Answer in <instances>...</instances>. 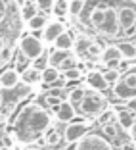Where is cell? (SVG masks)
I'll use <instances>...</instances> for the list:
<instances>
[{
    "label": "cell",
    "mask_w": 136,
    "mask_h": 150,
    "mask_svg": "<svg viewBox=\"0 0 136 150\" xmlns=\"http://www.w3.org/2000/svg\"><path fill=\"white\" fill-rule=\"evenodd\" d=\"M52 125V115L44 106H40L39 102H29L21 110L15 114L12 119V129L15 141L23 142V144H31V142L42 139L44 131Z\"/></svg>",
    "instance_id": "1"
},
{
    "label": "cell",
    "mask_w": 136,
    "mask_h": 150,
    "mask_svg": "<svg viewBox=\"0 0 136 150\" xmlns=\"http://www.w3.org/2000/svg\"><path fill=\"white\" fill-rule=\"evenodd\" d=\"M121 150H136V142H123L121 144Z\"/></svg>",
    "instance_id": "36"
},
{
    "label": "cell",
    "mask_w": 136,
    "mask_h": 150,
    "mask_svg": "<svg viewBox=\"0 0 136 150\" xmlns=\"http://www.w3.org/2000/svg\"><path fill=\"white\" fill-rule=\"evenodd\" d=\"M84 8H86V0H69V13H67V16L81 18Z\"/></svg>",
    "instance_id": "24"
},
{
    "label": "cell",
    "mask_w": 136,
    "mask_h": 150,
    "mask_svg": "<svg viewBox=\"0 0 136 150\" xmlns=\"http://www.w3.org/2000/svg\"><path fill=\"white\" fill-rule=\"evenodd\" d=\"M81 75H83V71L79 67H71V69H65L62 73V79H65L67 83H77L81 79Z\"/></svg>",
    "instance_id": "29"
},
{
    "label": "cell",
    "mask_w": 136,
    "mask_h": 150,
    "mask_svg": "<svg viewBox=\"0 0 136 150\" xmlns=\"http://www.w3.org/2000/svg\"><path fill=\"white\" fill-rule=\"evenodd\" d=\"M10 16V4L6 6V8H0V25L6 21V18Z\"/></svg>",
    "instance_id": "35"
},
{
    "label": "cell",
    "mask_w": 136,
    "mask_h": 150,
    "mask_svg": "<svg viewBox=\"0 0 136 150\" xmlns=\"http://www.w3.org/2000/svg\"><path fill=\"white\" fill-rule=\"evenodd\" d=\"M46 23H48L46 16H42V13H36V16H33V18L27 21V29H31L33 33H35V31H42L44 27H46Z\"/></svg>",
    "instance_id": "23"
},
{
    "label": "cell",
    "mask_w": 136,
    "mask_h": 150,
    "mask_svg": "<svg viewBox=\"0 0 136 150\" xmlns=\"http://www.w3.org/2000/svg\"><path fill=\"white\" fill-rule=\"evenodd\" d=\"M127 108H128V110H132V112H136V96L130 98V100H127Z\"/></svg>",
    "instance_id": "37"
},
{
    "label": "cell",
    "mask_w": 136,
    "mask_h": 150,
    "mask_svg": "<svg viewBox=\"0 0 136 150\" xmlns=\"http://www.w3.org/2000/svg\"><path fill=\"white\" fill-rule=\"evenodd\" d=\"M23 150H40V148H36V146H25Z\"/></svg>",
    "instance_id": "41"
},
{
    "label": "cell",
    "mask_w": 136,
    "mask_h": 150,
    "mask_svg": "<svg viewBox=\"0 0 136 150\" xmlns=\"http://www.w3.org/2000/svg\"><path fill=\"white\" fill-rule=\"evenodd\" d=\"M21 81L27 85V87H33V85H39L42 83V71L36 69V67L29 66L21 71Z\"/></svg>",
    "instance_id": "16"
},
{
    "label": "cell",
    "mask_w": 136,
    "mask_h": 150,
    "mask_svg": "<svg viewBox=\"0 0 136 150\" xmlns=\"http://www.w3.org/2000/svg\"><path fill=\"white\" fill-rule=\"evenodd\" d=\"M86 85L92 88V91H98V93H107V87H109L104 79V73H102V71H96V69H90L86 73Z\"/></svg>",
    "instance_id": "13"
},
{
    "label": "cell",
    "mask_w": 136,
    "mask_h": 150,
    "mask_svg": "<svg viewBox=\"0 0 136 150\" xmlns=\"http://www.w3.org/2000/svg\"><path fill=\"white\" fill-rule=\"evenodd\" d=\"M128 133H130V141H132V142H136V121L132 123V127L128 129Z\"/></svg>",
    "instance_id": "38"
},
{
    "label": "cell",
    "mask_w": 136,
    "mask_h": 150,
    "mask_svg": "<svg viewBox=\"0 0 136 150\" xmlns=\"http://www.w3.org/2000/svg\"><path fill=\"white\" fill-rule=\"evenodd\" d=\"M121 81H123L125 85H128L130 88H136V71L134 69H128L127 73L121 75Z\"/></svg>",
    "instance_id": "31"
},
{
    "label": "cell",
    "mask_w": 136,
    "mask_h": 150,
    "mask_svg": "<svg viewBox=\"0 0 136 150\" xmlns=\"http://www.w3.org/2000/svg\"><path fill=\"white\" fill-rule=\"evenodd\" d=\"M63 150H77V142H65Z\"/></svg>",
    "instance_id": "39"
},
{
    "label": "cell",
    "mask_w": 136,
    "mask_h": 150,
    "mask_svg": "<svg viewBox=\"0 0 136 150\" xmlns=\"http://www.w3.org/2000/svg\"><path fill=\"white\" fill-rule=\"evenodd\" d=\"M19 52L27 58V60H36L42 54H46V48H44L42 39L35 35H25L21 40H19Z\"/></svg>",
    "instance_id": "6"
},
{
    "label": "cell",
    "mask_w": 136,
    "mask_h": 150,
    "mask_svg": "<svg viewBox=\"0 0 136 150\" xmlns=\"http://www.w3.org/2000/svg\"><path fill=\"white\" fill-rule=\"evenodd\" d=\"M62 139H63L62 133L57 131L54 125H50V127L44 131V135H42V142H44L46 146H57L60 142H62Z\"/></svg>",
    "instance_id": "19"
},
{
    "label": "cell",
    "mask_w": 136,
    "mask_h": 150,
    "mask_svg": "<svg viewBox=\"0 0 136 150\" xmlns=\"http://www.w3.org/2000/svg\"><path fill=\"white\" fill-rule=\"evenodd\" d=\"M86 25L104 39H117L121 33L117 10L109 4H96L86 13Z\"/></svg>",
    "instance_id": "2"
},
{
    "label": "cell",
    "mask_w": 136,
    "mask_h": 150,
    "mask_svg": "<svg viewBox=\"0 0 136 150\" xmlns=\"http://www.w3.org/2000/svg\"><path fill=\"white\" fill-rule=\"evenodd\" d=\"M48 64L57 69H71V67H77V56L73 54V50H56L48 54Z\"/></svg>",
    "instance_id": "8"
},
{
    "label": "cell",
    "mask_w": 136,
    "mask_h": 150,
    "mask_svg": "<svg viewBox=\"0 0 136 150\" xmlns=\"http://www.w3.org/2000/svg\"><path fill=\"white\" fill-rule=\"evenodd\" d=\"M73 46H75V39L67 31H63L62 35L54 40V48L56 50H73Z\"/></svg>",
    "instance_id": "20"
},
{
    "label": "cell",
    "mask_w": 136,
    "mask_h": 150,
    "mask_svg": "<svg viewBox=\"0 0 136 150\" xmlns=\"http://www.w3.org/2000/svg\"><path fill=\"white\" fill-rule=\"evenodd\" d=\"M75 115H77V110H75V106H71L67 100L60 102V106L56 108V117H57V121H62V123H71Z\"/></svg>",
    "instance_id": "14"
},
{
    "label": "cell",
    "mask_w": 136,
    "mask_h": 150,
    "mask_svg": "<svg viewBox=\"0 0 136 150\" xmlns=\"http://www.w3.org/2000/svg\"><path fill=\"white\" fill-rule=\"evenodd\" d=\"M102 127V135H104L107 141H117L119 139V125L117 123H105V125H100Z\"/></svg>",
    "instance_id": "26"
},
{
    "label": "cell",
    "mask_w": 136,
    "mask_h": 150,
    "mask_svg": "<svg viewBox=\"0 0 136 150\" xmlns=\"http://www.w3.org/2000/svg\"><path fill=\"white\" fill-rule=\"evenodd\" d=\"M19 12H21V13H19V18H21L25 23L29 21V19L33 18V16H36V13H39V12H36L35 2H25V4H23L21 8H19Z\"/></svg>",
    "instance_id": "25"
},
{
    "label": "cell",
    "mask_w": 136,
    "mask_h": 150,
    "mask_svg": "<svg viewBox=\"0 0 136 150\" xmlns=\"http://www.w3.org/2000/svg\"><path fill=\"white\" fill-rule=\"evenodd\" d=\"M35 6H36V12L48 16L54 10V0H35Z\"/></svg>",
    "instance_id": "27"
},
{
    "label": "cell",
    "mask_w": 136,
    "mask_h": 150,
    "mask_svg": "<svg viewBox=\"0 0 136 150\" xmlns=\"http://www.w3.org/2000/svg\"><path fill=\"white\" fill-rule=\"evenodd\" d=\"M73 50H75V56L81 58V60H100V56H102L100 46L96 42H92L86 35L77 37Z\"/></svg>",
    "instance_id": "4"
},
{
    "label": "cell",
    "mask_w": 136,
    "mask_h": 150,
    "mask_svg": "<svg viewBox=\"0 0 136 150\" xmlns=\"http://www.w3.org/2000/svg\"><path fill=\"white\" fill-rule=\"evenodd\" d=\"M117 19H119V27L127 37L134 35V27H136V8L132 4H121L117 6Z\"/></svg>",
    "instance_id": "5"
},
{
    "label": "cell",
    "mask_w": 136,
    "mask_h": 150,
    "mask_svg": "<svg viewBox=\"0 0 136 150\" xmlns=\"http://www.w3.org/2000/svg\"><path fill=\"white\" fill-rule=\"evenodd\" d=\"M86 91L88 88L84 87V85H75V87L69 88V93H67V102H69L71 106H75V110H77V106L81 104V100L84 98Z\"/></svg>",
    "instance_id": "18"
},
{
    "label": "cell",
    "mask_w": 136,
    "mask_h": 150,
    "mask_svg": "<svg viewBox=\"0 0 136 150\" xmlns=\"http://www.w3.org/2000/svg\"><path fill=\"white\" fill-rule=\"evenodd\" d=\"M21 81V73H19L15 67H8L0 73V87L10 91V88H15Z\"/></svg>",
    "instance_id": "12"
},
{
    "label": "cell",
    "mask_w": 136,
    "mask_h": 150,
    "mask_svg": "<svg viewBox=\"0 0 136 150\" xmlns=\"http://www.w3.org/2000/svg\"><path fill=\"white\" fill-rule=\"evenodd\" d=\"M13 60V48L10 44H4V48L0 50V64H10Z\"/></svg>",
    "instance_id": "30"
},
{
    "label": "cell",
    "mask_w": 136,
    "mask_h": 150,
    "mask_svg": "<svg viewBox=\"0 0 136 150\" xmlns=\"http://www.w3.org/2000/svg\"><path fill=\"white\" fill-rule=\"evenodd\" d=\"M115 69H117L119 73H127V71L130 69V60H119V64H117Z\"/></svg>",
    "instance_id": "34"
},
{
    "label": "cell",
    "mask_w": 136,
    "mask_h": 150,
    "mask_svg": "<svg viewBox=\"0 0 136 150\" xmlns=\"http://www.w3.org/2000/svg\"><path fill=\"white\" fill-rule=\"evenodd\" d=\"M54 16H67L69 13V0H54Z\"/></svg>",
    "instance_id": "28"
},
{
    "label": "cell",
    "mask_w": 136,
    "mask_h": 150,
    "mask_svg": "<svg viewBox=\"0 0 136 150\" xmlns=\"http://www.w3.org/2000/svg\"><path fill=\"white\" fill-rule=\"evenodd\" d=\"M117 48L125 60H134L136 58V42H132V40H121V42H117Z\"/></svg>",
    "instance_id": "22"
},
{
    "label": "cell",
    "mask_w": 136,
    "mask_h": 150,
    "mask_svg": "<svg viewBox=\"0 0 136 150\" xmlns=\"http://www.w3.org/2000/svg\"><path fill=\"white\" fill-rule=\"evenodd\" d=\"M0 108H2V96H0Z\"/></svg>",
    "instance_id": "42"
},
{
    "label": "cell",
    "mask_w": 136,
    "mask_h": 150,
    "mask_svg": "<svg viewBox=\"0 0 136 150\" xmlns=\"http://www.w3.org/2000/svg\"><path fill=\"white\" fill-rule=\"evenodd\" d=\"M113 96L117 98V100L127 102V100H130V98H134V96H136V88H130L128 85H125L123 81L119 79L117 83L113 85Z\"/></svg>",
    "instance_id": "15"
},
{
    "label": "cell",
    "mask_w": 136,
    "mask_h": 150,
    "mask_svg": "<svg viewBox=\"0 0 136 150\" xmlns=\"http://www.w3.org/2000/svg\"><path fill=\"white\" fill-rule=\"evenodd\" d=\"M77 150H113V144L104 135H98V133L90 131L83 139L77 141Z\"/></svg>",
    "instance_id": "7"
},
{
    "label": "cell",
    "mask_w": 136,
    "mask_h": 150,
    "mask_svg": "<svg viewBox=\"0 0 136 150\" xmlns=\"http://www.w3.org/2000/svg\"><path fill=\"white\" fill-rule=\"evenodd\" d=\"M33 62H35L33 67H36V69H40V71H42L46 66H50V64H48V54H42L40 58H36V60H33Z\"/></svg>",
    "instance_id": "33"
},
{
    "label": "cell",
    "mask_w": 136,
    "mask_h": 150,
    "mask_svg": "<svg viewBox=\"0 0 136 150\" xmlns=\"http://www.w3.org/2000/svg\"><path fill=\"white\" fill-rule=\"evenodd\" d=\"M62 79V69H57L54 66H46L42 69V83L44 85H54Z\"/></svg>",
    "instance_id": "21"
},
{
    "label": "cell",
    "mask_w": 136,
    "mask_h": 150,
    "mask_svg": "<svg viewBox=\"0 0 136 150\" xmlns=\"http://www.w3.org/2000/svg\"><path fill=\"white\" fill-rule=\"evenodd\" d=\"M115 115H117V125L123 131H128V129L132 127V123L136 121V112H132V110H119V112H115Z\"/></svg>",
    "instance_id": "17"
},
{
    "label": "cell",
    "mask_w": 136,
    "mask_h": 150,
    "mask_svg": "<svg viewBox=\"0 0 136 150\" xmlns=\"http://www.w3.org/2000/svg\"><path fill=\"white\" fill-rule=\"evenodd\" d=\"M63 31H65L63 23H60V21H48V23H46V27L42 29V37H40V39H42V42H46V44H54V40L62 35Z\"/></svg>",
    "instance_id": "11"
},
{
    "label": "cell",
    "mask_w": 136,
    "mask_h": 150,
    "mask_svg": "<svg viewBox=\"0 0 136 150\" xmlns=\"http://www.w3.org/2000/svg\"><path fill=\"white\" fill-rule=\"evenodd\" d=\"M100 60L107 66V69H115L117 64H119V60H123V56H121V52H119L117 44H109V46H105V48L102 50Z\"/></svg>",
    "instance_id": "10"
},
{
    "label": "cell",
    "mask_w": 136,
    "mask_h": 150,
    "mask_svg": "<svg viewBox=\"0 0 136 150\" xmlns=\"http://www.w3.org/2000/svg\"><path fill=\"white\" fill-rule=\"evenodd\" d=\"M92 129V121H84V123H65V129H63V141L65 142H77L79 139H83L86 133H90Z\"/></svg>",
    "instance_id": "9"
},
{
    "label": "cell",
    "mask_w": 136,
    "mask_h": 150,
    "mask_svg": "<svg viewBox=\"0 0 136 150\" xmlns=\"http://www.w3.org/2000/svg\"><path fill=\"white\" fill-rule=\"evenodd\" d=\"M104 79H105V83H107V85H115L119 79H121V73H119L117 69H107L104 73Z\"/></svg>",
    "instance_id": "32"
},
{
    "label": "cell",
    "mask_w": 136,
    "mask_h": 150,
    "mask_svg": "<svg viewBox=\"0 0 136 150\" xmlns=\"http://www.w3.org/2000/svg\"><path fill=\"white\" fill-rule=\"evenodd\" d=\"M77 108H79L81 115H84L86 119H92V117H98L105 110V102L98 94V91H86L84 98L81 100V104Z\"/></svg>",
    "instance_id": "3"
},
{
    "label": "cell",
    "mask_w": 136,
    "mask_h": 150,
    "mask_svg": "<svg viewBox=\"0 0 136 150\" xmlns=\"http://www.w3.org/2000/svg\"><path fill=\"white\" fill-rule=\"evenodd\" d=\"M4 44H6V40H4V39H2V37H0V50L4 48Z\"/></svg>",
    "instance_id": "40"
}]
</instances>
